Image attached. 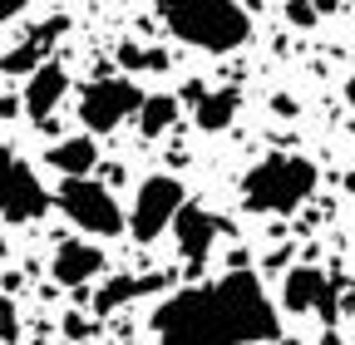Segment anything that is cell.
I'll return each mask as SVG.
<instances>
[{
	"instance_id": "cell-1",
	"label": "cell",
	"mask_w": 355,
	"mask_h": 345,
	"mask_svg": "<svg viewBox=\"0 0 355 345\" xmlns=\"http://www.w3.org/2000/svg\"><path fill=\"white\" fill-rule=\"evenodd\" d=\"M158 345H277L282 316L252 272L173 291L153 311Z\"/></svg>"
},
{
	"instance_id": "cell-12",
	"label": "cell",
	"mask_w": 355,
	"mask_h": 345,
	"mask_svg": "<svg viewBox=\"0 0 355 345\" xmlns=\"http://www.w3.org/2000/svg\"><path fill=\"white\" fill-rule=\"evenodd\" d=\"M237 109H242L237 89H198V114L193 118H198L202 134H222V128H232Z\"/></svg>"
},
{
	"instance_id": "cell-13",
	"label": "cell",
	"mask_w": 355,
	"mask_h": 345,
	"mask_svg": "<svg viewBox=\"0 0 355 345\" xmlns=\"http://www.w3.org/2000/svg\"><path fill=\"white\" fill-rule=\"evenodd\" d=\"M331 291V276L316 272V267H296L282 286V301H286V311H316L321 306V296Z\"/></svg>"
},
{
	"instance_id": "cell-14",
	"label": "cell",
	"mask_w": 355,
	"mask_h": 345,
	"mask_svg": "<svg viewBox=\"0 0 355 345\" xmlns=\"http://www.w3.org/2000/svg\"><path fill=\"white\" fill-rule=\"evenodd\" d=\"M94 163H99V148H94V139H89V134L64 139V143L50 148V168H60L64 178H84V172H94Z\"/></svg>"
},
{
	"instance_id": "cell-20",
	"label": "cell",
	"mask_w": 355,
	"mask_h": 345,
	"mask_svg": "<svg viewBox=\"0 0 355 345\" xmlns=\"http://www.w3.org/2000/svg\"><path fill=\"white\" fill-rule=\"evenodd\" d=\"M20 10H25V0H0V25H10Z\"/></svg>"
},
{
	"instance_id": "cell-17",
	"label": "cell",
	"mask_w": 355,
	"mask_h": 345,
	"mask_svg": "<svg viewBox=\"0 0 355 345\" xmlns=\"http://www.w3.org/2000/svg\"><path fill=\"white\" fill-rule=\"evenodd\" d=\"M15 335H20V321H15V301H10V291H6V296H0V340L10 345Z\"/></svg>"
},
{
	"instance_id": "cell-15",
	"label": "cell",
	"mask_w": 355,
	"mask_h": 345,
	"mask_svg": "<svg viewBox=\"0 0 355 345\" xmlns=\"http://www.w3.org/2000/svg\"><path fill=\"white\" fill-rule=\"evenodd\" d=\"M173 123H178V99L173 94H144V104H139V134L144 139H163Z\"/></svg>"
},
{
	"instance_id": "cell-8",
	"label": "cell",
	"mask_w": 355,
	"mask_h": 345,
	"mask_svg": "<svg viewBox=\"0 0 355 345\" xmlns=\"http://www.w3.org/2000/svg\"><path fill=\"white\" fill-rule=\"evenodd\" d=\"M217 232H227V222L212 218L202 202H183V207H178V218H173V237H178V251L188 256V267H193V272L207 262V251H212Z\"/></svg>"
},
{
	"instance_id": "cell-21",
	"label": "cell",
	"mask_w": 355,
	"mask_h": 345,
	"mask_svg": "<svg viewBox=\"0 0 355 345\" xmlns=\"http://www.w3.org/2000/svg\"><path fill=\"white\" fill-rule=\"evenodd\" d=\"M15 114H20V104H15V99H0V118H15Z\"/></svg>"
},
{
	"instance_id": "cell-5",
	"label": "cell",
	"mask_w": 355,
	"mask_h": 345,
	"mask_svg": "<svg viewBox=\"0 0 355 345\" xmlns=\"http://www.w3.org/2000/svg\"><path fill=\"white\" fill-rule=\"evenodd\" d=\"M183 202H188V188L178 183L173 172H153V178L139 183V197H133V212H128V232L139 237L144 247L158 242L173 227V218H178Z\"/></svg>"
},
{
	"instance_id": "cell-22",
	"label": "cell",
	"mask_w": 355,
	"mask_h": 345,
	"mask_svg": "<svg viewBox=\"0 0 355 345\" xmlns=\"http://www.w3.org/2000/svg\"><path fill=\"white\" fill-rule=\"evenodd\" d=\"M345 104H350V109H355V74H350V79H345Z\"/></svg>"
},
{
	"instance_id": "cell-10",
	"label": "cell",
	"mask_w": 355,
	"mask_h": 345,
	"mask_svg": "<svg viewBox=\"0 0 355 345\" xmlns=\"http://www.w3.org/2000/svg\"><path fill=\"white\" fill-rule=\"evenodd\" d=\"M104 267H109V262H104V251H99L94 242H60L55 262H50V276H55L60 286H84V281H94Z\"/></svg>"
},
{
	"instance_id": "cell-9",
	"label": "cell",
	"mask_w": 355,
	"mask_h": 345,
	"mask_svg": "<svg viewBox=\"0 0 355 345\" xmlns=\"http://www.w3.org/2000/svg\"><path fill=\"white\" fill-rule=\"evenodd\" d=\"M64 89H69V74H64L55 60H44V64L30 74V84H25V114L44 128V123H50V114L60 109Z\"/></svg>"
},
{
	"instance_id": "cell-2",
	"label": "cell",
	"mask_w": 355,
	"mask_h": 345,
	"mask_svg": "<svg viewBox=\"0 0 355 345\" xmlns=\"http://www.w3.org/2000/svg\"><path fill=\"white\" fill-rule=\"evenodd\" d=\"M158 20L193 50L232 55L252 39V15L237 0H153Z\"/></svg>"
},
{
	"instance_id": "cell-7",
	"label": "cell",
	"mask_w": 355,
	"mask_h": 345,
	"mask_svg": "<svg viewBox=\"0 0 355 345\" xmlns=\"http://www.w3.org/2000/svg\"><path fill=\"white\" fill-rule=\"evenodd\" d=\"M139 104H144L139 84H128V79H94L79 94V118H84L89 134H114L123 118L139 114Z\"/></svg>"
},
{
	"instance_id": "cell-11",
	"label": "cell",
	"mask_w": 355,
	"mask_h": 345,
	"mask_svg": "<svg viewBox=\"0 0 355 345\" xmlns=\"http://www.w3.org/2000/svg\"><path fill=\"white\" fill-rule=\"evenodd\" d=\"M69 30V20L64 15H55V20H44L25 45H15V50H6L0 55V74H10V79H20V74H35L40 64H44V50H50V39L55 35H64Z\"/></svg>"
},
{
	"instance_id": "cell-23",
	"label": "cell",
	"mask_w": 355,
	"mask_h": 345,
	"mask_svg": "<svg viewBox=\"0 0 355 345\" xmlns=\"http://www.w3.org/2000/svg\"><path fill=\"white\" fill-rule=\"evenodd\" d=\"M6 251H10V242H6V237H0V256H6Z\"/></svg>"
},
{
	"instance_id": "cell-6",
	"label": "cell",
	"mask_w": 355,
	"mask_h": 345,
	"mask_svg": "<svg viewBox=\"0 0 355 345\" xmlns=\"http://www.w3.org/2000/svg\"><path fill=\"white\" fill-rule=\"evenodd\" d=\"M50 207V193L40 188L35 168L20 163L6 143H0V218L6 222H35Z\"/></svg>"
},
{
	"instance_id": "cell-16",
	"label": "cell",
	"mask_w": 355,
	"mask_h": 345,
	"mask_svg": "<svg viewBox=\"0 0 355 345\" xmlns=\"http://www.w3.org/2000/svg\"><path fill=\"white\" fill-rule=\"evenodd\" d=\"M148 286H153V281H144V276H114V281H104V286H99V296H94V311H99V316H109V311L128 306V301H139Z\"/></svg>"
},
{
	"instance_id": "cell-18",
	"label": "cell",
	"mask_w": 355,
	"mask_h": 345,
	"mask_svg": "<svg viewBox=\"0 0 355 345\" xmlns=\"http://www.w3.org/2000/svg\"><path fill=\"white\" fill-rule=\"evenodd\" d=\"M286 20H291V25H301V30H311V25L321 20V10L311 6V0H291V6H286Z\"/></svg>"
},
{
	"instance_id": "cell-4",
	"label": "cell",
	"mask_w": 355,
	"mask_h": 345,
	"mask_svg": "<svg viewBox=\"0 0 355 345\" xmlns=\"http://www.w3.org/2000/svg\"><path fill=\"white\" fill-rule=\"evenodd\" d=\"M60 207H64V218H69L79 232H89V237H119V232H128L119 197H114L104 183H94L89 172H84V178H64Z\"/></svg>"
},
{
	"instance_id": "cell-19",
	"label": "cell",
	"mask_w": 355,
	"mask_h": 345,
	"mask_svg": "<svg viewBox=\"0 0 355 345\" xmlns=\"http://www.w3.org/2000/svg\"><path fill=\"white\" fill-rule=\"evenodd\" d=\"M272 114H277V118H296V99H291V94H277V99H272Z\"/></svg>"
},
{
	"instance_id": "cell-3",
	"label": "cell",
	"mask_w": 355,
	"mask_h": 345,
	"mask_svg": "<svg viewBox=\"0 0 355 345\" xmlns=\"http://www.w3.org/2000/svg\"><path fill=\"white\" fill-rule=\"evenodd\" d=\"M321 183V172L311 158L301 153H272V158H261L257 168H247V178H242V202L247 212H296L311 193H316Z\"/></svg>"
}]
</instances>
